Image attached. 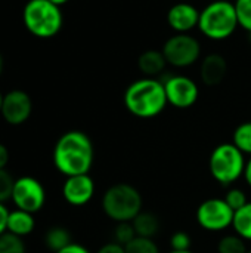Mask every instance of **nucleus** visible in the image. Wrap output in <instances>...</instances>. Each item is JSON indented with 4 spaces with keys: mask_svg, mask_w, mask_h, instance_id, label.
I'll list each match as a JSON object with an SVG mask.
<instances>
[{
    "mask_svg": "<svg viewBox=\"0 0 251 253\" xmlns=\"http://www.w3.org/2000/svg\"><path fill=\"white\" fill-rule=\"evenodd\" d=\"M93 159V144L90 138L80 130H70L64 133L53 148V163L67 178L89 173Z\"/></svg>",
    "mask_w": 251,
    "mask_h": 253,
    "instance_id": "f257e3e1",
    "label": "nucleus"
},
{
    "mask_svg": "<svg viewBox=\"0 0 251 253\" xmlns=\"http://www.w3.org/2000/svg\"><path fill=\"white\" fill-rule=\"evenodd\" d=\"M167 104L164 83L152 77L133 82L124 92V105L127 111L139 119L157 117Z\"/></svg>",
    "mask_w": 251,
    "mask_h": 253,
    "instance_id": "f03ea898",
    "label": "nucleus"
},
{
    "mask_svg": "<svg viewBox=\"0 0 251 253\" xmlns=\"http://www.w3.org/2000/svg\"><path fill=\"white\" fill-rule=\"evenodd\" d=\"M142 196L130 184L111 185L102 196L104 213L115 222H132L142 212Z\"/></svg>",
    "mask_w": 251,
    "mask_h": 253,
    "instance_id": "7ed1b4c3",
    "label": "nucleus"
},
{
    "mask_svg": "<svg viewBox=\"0 0 251 253\" xmlns=\"http://www.w3.org/2000/svg\"><path fill=\"white\" fill-rule=\"evenodd\" d=\"M25 28L38 39L55 37L62 28V12L49 0H30L22 12Z\"/></svg>",
    "mask_w": 251,
    "mask_h": 253,
    "instance_id": "20e7f679",
    "label": "nucleus"
},
{
    "mask_svg": "<svg viewBox=\"0 0 251 253\" xmlns=\"http://www.w3.org/2000/svg\"><path fill=\"white\" fill-rule=\"evenodd\" d=\"M235 6L225 0H216L200 12L198 28L212 40H225L234 34L238 27Z\"/></svg>",
    "mask_w": 251,
    "mask_h": 253,
    "instance_id": "39448f33",
    "label": "nucleus"
},
{
    "mask_svg": "<svg viewBox=\"0 0 251 253\" xmlns=\"http://www.w3.org/2000/svg\"><path fill=\"white\" fill-rule=\"evenodd\" d=\"M246 165L244 153L234 142L217 145L209 160L212 176L225 187L234 184L244 175Z\"/></svg>",
    "mask_w": 251,
    "mask_h": 253,
    "instance_id": "423d86ee",
    "label": "nucleus"
},
{
    "mask_svg": "<svg viewBox=\"0 0 251 253\" xmlns=\"http://www.w3.org/2000/svg\"><path fill=\"white\" fill-rule=\"evenodd\" d=\"M167 64L173 67H189L198 61L201 55V46L198 40L189 34H175L164 43L161 49Z\"/></svg>",
    "mask_w": 251,
    "mask_h": 253,
    "instance_id": "0eeeda50",
    "label": "nucleus"
},
{
    "mask_svg": "<svg viewBox=\"0 0 251 253\" xmlns=\"http://www.w3.org/2000/svg\"><path fill=\"white\" fill-rule=\"evenodd\" d=\"M235 212L229 208L225 199H209L203 202L195 213L197 222L207 231H223L234 222Z\"/></svg>",
    "mask_w": 251,
    "mask_h": 253,
    "instance_id": "6e6552de",
    "label": "nucleus"
},
{
    "mask_svg": "<svg viewBox=\"0 0 251 253\" xmlns=\"http://www.w3.org/2000/svg\"><path fill=\"white\" fill-rule=\"evenodd\" d=\"M12 200L18 209L36 213L44 206L46 191L36 178L22 176L15 181Z\"/></svg>",
    "mask_w": 251,
    "mask_h": 253,
    "instance_id": "1a4fd4ad",
    "label": "nucleus"
},
{
    "mask_svg": "<svg viewBox=\"0 0 251 253\" xmlns=\"http://www.w3.org/2000/svg\"><path fill=\"white\" fill-rule=\"evenodd\" d=\"M167 102L176 108L192 107L200 95L197 83L186 76H172L164 83Z\"/></svg>",
    "mask_w": 251,
    "mask_h": 253,
    "instance_id": "9d476101",
    "label": "nucleus"
},
{
    "mask_svg": "<svg viewBox=\"0 0 251 253\" xmlns=\"http://www.w3.org/2000/svg\"><path fill=\"white\" fill-rule=\"evenodd\" d=\"M33 111V101L30 95L24 90L15 89L3 96V105L0 114L3 119L13 126L22 125L28 120Z\"/></svg>",
    "mask_w": 251,
    "mask_h": 253,
    "instance_id": "9b49d317",
    "label": "nucleus"
},
{
    "mask_svg": "<svg viewBox=\"0 0 251 253\" xmlns=\"http://www.w3.org/2000/svg\"><path fill=\"white\" fill-rule=\"evenodd\" d=\"M64 199L72 206H84L95 194V182L89 173L68 176L62 187Z\"/></svg>",
    "mask_w": 251,
    "mask_h": 253,
    "instance_id": "f8f14e48",
    "label": "nucleus"
},
{
    "mask_svg": "<svg viewBox=\"0 0 251 253\" xmlns=\"http://www.w3.org/2000/svg\"><path fill=\"white\" fill-rule=\"evenodd\" d=\"M167 22L175 31L186 34L192 28L198 27L200 12L189 3H176L167 12Z\"/></svg>",
    "mask_w": 251,
    "mask_h": 253,
    "instance_id": "ddd939ff",
    "label": "nucleus"
},
{
    "mask_svg": "<svg viewBox=\"0 0 251 253\" xmlns=\"http://www.w3.org/2000/svg\"><path fill=\"white\" fill-rule=\"evenodd\" d=\"M228 74V62L220 53H210L203 59L200 76L204 84L217 86Z\"/></svg>",
    "mask_w": 251,
    "mask_h": 253,
    "instance_id": "4468645a",
    "label": "nucleus"
},
{
    "mask_svg": "<svg viewBox=\"0 0 251 253\" xmlns=\"http://www.w3.org/2000/svg\"><path fill=\"white\" fill-rule=\"evenodd\" d=\"M166 65H167V61L161 50L149 49V50H145L143 53H141V56L138 58L139 70L143 74H146L148 77L160 74L166 68Z\"/></svg>",
    "mask_w": 251,
    "mask_h": 253,
    "instance_id": "2eb2a0df",
    "label": "nucleus"
},
{
    "mask_svg": "<svg viewBox=\"0 0 251 253\" xmlns=\"http://www.w3.org/2000/svg\"><path fill=\"white\" fill-rule=\"evenodd\" d=\"M34 225H36V222H34L33 213L21 211V209L9 212V218H7V231L9 233L24 237V236H28L30 233H33Z\"/></svg>",
    "mask_w": 251,
    "mask_h": 253,
    "instance_id": "dca6fc26",
    "label": "nucleus"
},
{
    "mask_svg": "<svg viewBox=\"0 0 251 253\" xmlns=\"http://www.w3.org/2000/svg\"><path fill=\"white\" fill-rule=\"evenodd\" d=\"M132 224H133V228L136 231V236H139V237L152 239L160 230V221L151 212H141L132 221Z\"/></svg>",
    "mask_w": 251,
    "mask_h": 253,
    "instance_id": "f3484780",
    "label": "nucleus"
},
{
    "mask_svg": "<svg viewBox=\"0 0 251 253\" xmlns=\"http://www.w3.org/2000/svg\"><path fill=\"white\" fill-rule=\"evenodd\" d=\"M44 243H46L49 251L56 253L62 251V249H65L67 246H70L72 243V240H71V234H70V231L67 228L53 227L46 233Z\"/></svg>",
    "mask_w": 251,
    "mask_h": 253,
    "instance_id": "a211bd4d",
    "label": "nucleus"
},
{
    "mask_svg": "<svg viewBox=\"0 0 251 253\" xmlns=\"http://www.w3.org/2000/svg\"><path fill=\"white\" fill-rule=\"evenodd\" d=\"M232 227L241 239L251 242V202L235 212Z\"/></svg>",
    "mask_w": 251,
    "mask_h": 253,
    "instance_id": "6ab92c4d",
    "label": "nucleus"
},
{
    "mask_svg": "<svg viewBox=\"0 0 251 253\" xmlns=\"http://www.w3.org/2000/svg\"><path fill=\"white\" fill-rule=\"evenodd\" d=\"M246 240L241 239L238 234H229L220 239L217 245V252L219 253H247Z\"/></svg>",
    "mask_w": 251,
    "mask_h": 253,
    "instance_id": "aec40b11",
    "label": "nucleus"
},
{
    "mask_svg": "<svg viewBox=\"0 0 251 253\" xmlns=\"http://www.w3.org/2000/svg\"><path fill=\"white\" fill-rule=\"evenodd\" d=\"M234 144L244 153V154H251V122H246L240 125L232 138Z\"/></svg>",
    "mask_w": 251,
    "mask_h": 253,
    "instance_id": "412c9836",
    "label": "nucleus"
},
{
    "mask_svg": "<svg viewBox=\"0 0 251 253\" xmlns=\"http://www.w3.org/2000/svg\"><path fill=\"white\" fill-rule=\"evenodd\" d=\"M124 249L126 253H160L158 246L152 239L139 237V236H136L130 243H127Z\"/></svg>",
    "mask_w": 251,
    "mask_h": 253,
    "instance_id": "4be33fe9",
    "label": "nucleus"
},
{
    "mask_svg": "<svg viewBox=\"0 0 251 253\" xmlns=\"http://www.w3.org/2000/svg\"><path fill=\"white\" fill-rule=\"evenodd\" d=\"M0 253H25V245L19 236L6 231L0 236Z\"/></svg>",
    "mask_w": 251,
    "mask_h": 253,
    "instance_id": "5701e85b",
    "label": "nucleus"
},
{
    "mask_svg": "<svg viewBox=\"0 0 251 253\" xmlns=\"http://www.w3.org/2000/svg\"><path fill=\"white\" fill-rule=\"evenodd\" d=\"M136 237V231L133 228L132 222H117V227L114 230V242L126 246Z\"/></svg>",
    "mask_w": 251,
    "mask_h": 253,
    "instance_id": "b1692460",
    "label": "nucleus"
},
{
    "mask_svg": "<svg viewBox=\"0 0 251 253\" xmlns=\"http://www.w3.org/2000/svg\"><path fill=\"white\" fill-rule=\"evenodd\" d=\"M234 6L238 16V24L251 33V0H237Z\"/></svg>",
    "mask_w": 251,
    "mask_h": 253,
    "instance_id": "393cba45",
    "label": "nucleus"
},
{
    "mask_svg": "<svg viewBox=\"0 0 251 253\" xmlns=\"http://www.w3.org/2000/svg\"><path fill=\"white\" fill-rule=\"evenodd\" d=\"M225 202L229 205V208H231L234 212L243 209V208L249 203L246 193H244L243 190H240V188H231V190L226 193V196H225Z\"/></svg>",
    "mask_w": 251,
    "mask_h": 253,
    "instance_id": "a878e982",
    "label": "nucleus"
},
{
    "mask_svg": "<svg viewBox=\"0 0 251 253\" xmlns=\"http://www.w3.org/2000/svg\"><path fill=\"white\" fill-rule=\"evenodd\" d=\"M13 185H15V179L12 178V175L7 170L0 169V203L12 199Z\"/></svg>",
    "mask_w": 251,
    "mask_h": 253,
    "instance_id": "bb28decb",
    "label": "nucleus"
},
{
    "mask_svg": "<svg viewBox=\"0 0 251 253\" xmlns=\"http://www.w3.org/2000/svg\"><path fill=\"white\" fill-rule=\"evenodd\" d=\"M192 245V239L188 233L185 231H176L172 239H170V246L172 251H178V252H186L191 249Z\"/></svg>",
    "mask_w": 251,
    "mask_h": 253,
    "instance_id": "cd10ccee",
    "label": "nucleus"
},
{
    "mask_svg": "<svg viewBox=\"0 0 251 253\" xmlns=\"http://www.w3.org/2000/svg\"><path fill=\"white\" fill-rule=\"evenodd\" d=\"M98 253H126V249H124V246H121V245L112 242V243L104 245V246L98 251Z\"/></svg>",
    "mask_w": 251,
    "mask_h": 253,
    "instance_id": "c85d7f7f",
    "label": "nucleus"
},
{
    "mask_svg": "<svg viewBox=\"0 0 251 253\" xmlns=\"http://www.w3.org/2000/svg\"><path fill=\"white\" fill-rule=\"evenodd\" d=\"M7 218H9V212L3 206V203H0V236L7 231Z\"/></svg>",
    "mask_w": 251,
    "mask_h": 253,
    "instance_id": "c756f323",
    "label": "nucleus"
},
{
    "mask_svg": "<svg viewBox=\"0 0 251 253\" xmlns=\"http://www.w3.org/2000/svg\"><path fill=\"white\" fill-rule=\"evenodd\" d=\"M56 253H90L84 246H81V245H77V243H71L70 246H67L65 249H62V251H59V252Z\"/></svg>",
    "mask_w": 251,
    "mask_h": 253,
    "instance_id": "7c9ffc66",
    "label": "nucleus"
},
{
    "mask_svg": "<svg viewBox=\"0 0 251 253\" xmlns=\"http://www.w3.org/2000/svg\"><path fill=\"white\" fill-rule=\"evenodd\" d=\"M7 162H9V151L3 144H0V169H4Z\"/></svg>",
    "mask_w": 251,
    "mask_h": 253,
    "instance_id": "2f4dec72",
    "label": "nucleus"
},
{
    "mask_svg": "<svg viewBox=\"0 0 251 253\" xmlns=\"http://www.w3.org/2000/svg\"><path fill=\"white\" fill-rule=\"evenodd\" d=\"M244 178L247 181V184L251 187V159L247 162L246 165V170H244Z\"/></svg>",
    "mask_w": 251,
    "mask_h": 253,
    "instance_id": "473e14b6",
    "label": "nucleus"
},
{
    "mask_svg": "<svg viewBox=\"0 0 251 253\" xmlns=\"http://www.w3.org/2000/svg\"><path fill=\"white\" fill-rule=\"evenodd\" d=\"M49 1H52V3H53V4H56V6H62V4L68 3L70 0H49Z\"/></svg>",
    "mask_w": 251,
    "mask_h": 253,
    "instance_id": "72a5a7b5",
    "label": "nucleus"
},
{
    "mask_svg": "<svg viewBox=\"0 0 251 253\" xmlns=\"http://www.w3.org/2000/svg\"><path fill=\"white\" fill-rule=\"evenodd\" d=\"M3 96L4 95H1V92H0V111H1V105H3Z\"/></svg>",
    "mask_w": 251,
    "mask_h": 253,
    "instance_id": "f704fd0d",
    "label": "nucleus"
},
{
    "mask_svg": "<svg viewBox=\"0 0 251 253\" xmlns=\"http://www.w3.org/2000/svg\"><path fill=\"white\" fill-rule=\"evenodd\" d=\"M1 70H3V58L0 55V73H1Z\"/></svg>",
    "mask_w": 251,
    "mask_h": 253,
    "instance_id": "c9c22d12",
    "label": "nucleus"
},
{
    "mask_svg": "<svg viewBox=\"0 0 251 253\" xmlns=\"http://www.w3.org/2000/svg\"><path fill=\"white\" fill-rule=\"evenodd\" d=\"M170 253H192L191 251H186V252H178V251H172Z\"/></svg>",
    "mask_w": 251,
    "mask_h": 253,
    "instance_id": "e433bc0d",
    "label": "nucleus"
},
{
    "mask_svg": "<svg viewBox=\"0 0 251 253\" xmlns=\"http://www.w3.org/2000/svg\"><path fill=\"white\" fill-rule=\"evenodd\" d=\"M249 40H250V44H251V33H249Z\"/></svg>",
    "mask_w": 251,
    "mask_h": 253,
    "instance_id": "4c0bfd02",
    "label": "nucleus"
},
{
    "mask_svg": "<svg viewBox=\"0 0 251 253\" xmlns=\"http://www.w3.org/2000/svg\"><path fill=\"white\" fill-rule=\"evenodd\" d=\"M247 253H251V251H247Z\"/></svg>",
    "mask_w": 251,
    "mask_h": 253,
    "instance_id": "58836bf2",
    "label": "nucleus"
}]
</instances>
